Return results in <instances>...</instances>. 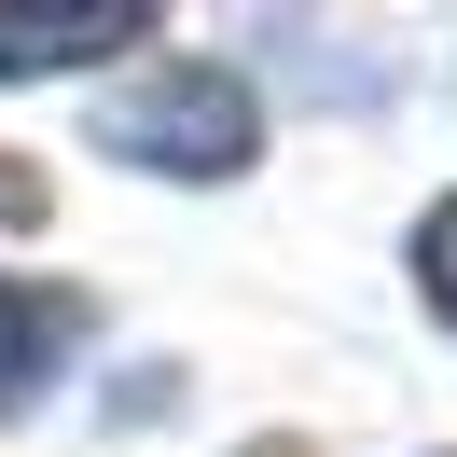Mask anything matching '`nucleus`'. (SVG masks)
<instances>
[{"mask_svg":"<svg viewBox=\"0 0 457 457\" xmlns=\"http://www.w3.org/2000/svg\"><path fill=\"white\" fill-rule=\"evenodd\" d=\"M97 139H112L125 167H153V180H236V167H250V139H263V112H250V84H236V70L153 56L139 84L97 97Z\"/></svg>","mask_w":457,"mask_h":457,"instance_id":"obj_1","label":"nucleus"},{"mask_svg":"<svg viewBox=\"0 0 457 457\" xmlns=\"http://www.w3.org/2000/svg\"><path fill=\"white\" fill-rule=\"evenodd\" d=\"M125 42H153L139 0H29V14H0V84L14 70H70V56H125Z\"/></svg>","mask_w":457,"mask_h":457,"instance_id":"obj_2","label":"nucleus"},{"mask_svg":"<svg viewBox=\"0 0 457 457\" xmlns=\"http://www.w3.org/2000/svg\"><path fill=\"white\" fill-rule=\"evenodd\" d=\"M56 333H70V305H14V291H0V402L42 374V346H56Z\"/></svg>","mask_w":457,"mask_h":457,"instance_id":"obj_3","label":"nucleus"},{"mask_svg":"<svg viewBox=\"0 0 457 457\" xmlns=\"http://www.w3.org/2000/svg\"><path fill=\"white\" fill-rule=\"evenodd\" d=\"M416 278H429V305L457 319V195H444V208L416 222Z\"/></svg>","mask_w":457,"mask_h":457,"instance_id":"obj_4","label":"nucleus"},{"mask_svg":"<svg viewBox=\"0 0 457 457\" xmlns=\"http://www.w3.org/2000/svg\"><path fill=\"white\" fill-rule=\"evenodd\" d=\"M42 208H56V195H42V167H29V153H0V222L29 236V222H42Z\"/></svg>","mask_w":457,"mask_h":457,"instance_id":"obj_5","label":"nucleus"},{"mask_svg":"<svg viewBox=\"0 0 457 457\" xmlns=\"http://www.w3.org/2000/svg\"><path fill=\"white\" fill-rule=\"evenodd\" d=\"M250 457H305V444H291V429H278V444H250Z\"/></svg>","mask_w":457,"mask_h":457,"instance_id":"obj_6","label":"nucleus"}]
</instances>
